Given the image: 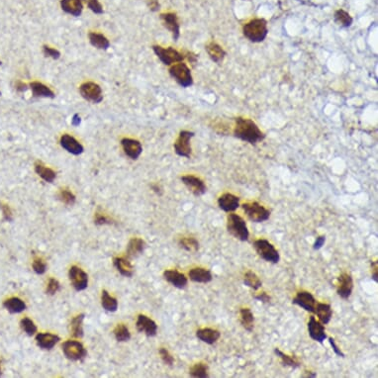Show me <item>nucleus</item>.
I'll list each match as a JSON object with an SVG mask.
<instances>
[{
	"label": "nucleus",
	"mask_w": 378,
	"mask_h": 378,
	"mask_svg": "<svg viewBox=\"0 0 378 378\" xmlns=\"http://www.w3.org/2000/svg\"><path fill=\"white\" fill-rule=\"evenodd\" d=\"M188 276L190 280L196 283H208L212 281L213 275L209 269L204 267H194L191 268L188 272Z\"/></svg>",
	"instance_id": "obj_24"
},
{
	"label": "nucleus",
	"mask_w": 378,
	"mask_h": 378,
	"mask_svg": "<svg viewBox=\"0 0 378 378\" xmlns=\"http://www.w3.org/2000/svg\"><path fill=\"white\" fill-rule=\"evenodd\" d=\"M0 375H1V368H0Z\"/></svg>",
	"instance_id": "obj_61"
},
{
	"label": "nucleus",
	"mask_w": 378,
	"mask_h": 378,
	"mask_svg": "<svg viewBox=\"0 0 378 378\" xmlns=\"http://www.w3.org/2000/svg\"><path fill=\"white\" fill-rule=\"evenodd\" d=\"M194 133L190 131H181L178 135L177 140L175 143V150L176 155L179 157H184V158H189L191 156V144L190 140L194 137Z\"/></svg>",
	"instance_id": "obj_8"
},
{
	"label": "nucleus",
	"mask_w": 378,
	"mask_h": 378,
	"mask_svg": "<svg viewBox=\"0 0 378 378\" xmlns=\"http://www.w3.org/2000/svg\"><path fill=\"white\" fill-rule=\"evenodd\" d=\"M58 198L66 205H73L75 202V196L68 189H60L58 192Z\"/></svg>",
	"instance_id": "obj_43"
},
{
	"label": "nucleus",
	"mask_w": 378,
	"mask_h": 378,
	"mask_svg": "<svg viewBox=\"0 0 378 378\" xmlns=\"http://www.w3.org/2000/svg\"><path fill=\"white\" fill-rule=\"evenodd\" d=\"M101 304L102 307L110 312L116 311L118 308V302L116 299L112 296L109 295V293L106 290L102 291V296H101Z\"/></svg>",
	"instance_id": "obj_40"
},
{
	"label": "nucleus",
	"mask_w": 378,
	"mask_h": 378,
	"mask_svg": "<svg viewBox=\"0 0 378 378\" xmlns=\"http://www.w3.org/2000/svg\"><path fill=\"white\" fill-rule=\"evenodd\" d=\"M114 265L117 268V270L123 275V276H126V277H131L134 273V269H133V266L132 264L130 263L129 261H127L126 259H123V258H116L114 260Z\"/></svg>",
	"instance_id": "obj_35"
},
{
	"label": "nucleus",
	"mask_w": 378,
	"mask_h": 378,
	"mask_svg": "<svg viewBox=\"0 0 378 378\" xmlns=\"http://www.w3.org/2000/svg\"><path fill=\"white\" fill-rule=\"evenodd\" d=\"M88 37H89L90 44L93 47H95V48H97L99 50H107L109 48V46H110V43H109L108 39L104 35H102L100 33L91 32V33H89Z\"/></svg>",
	"instance_id": "obj_30"
},
{
	"label": "nucleus",
	"mask_w": 378,
	"mask_h": 378,
	"mask_svg": "<svg viewBox=\"0 0 378 378\" xmlns=\"http://www.w3.org/2000/svg\"><path fill=\"white\" fill-rule=\"evenodd\" d=\"M235 123L234 136L241 141L257 145L265 139V134L252 119L238 117L235 119Z\"/></svg>",
	"instance_id": "obj_1"
},
{
	"label": "nucleus",
	"mask_w": 378,
	"mask_h": 378,
	"mask_svg": "<svg viewBox=\"0 0 378 378\" xmlns=\"http://www.w3.org/2000/svg\"><path fill=\"white\" fill-rule=\"evenodd\" d=\"M159 352H160V355H161L163 361H164L166 364H168V365H170V366H172V365L174 364V362H175V358H174V356L170 353V351H169L168 349H165V348H161Z\"/></svg>",
	"instance_id": "obj_46"
},
{
	"label": "nucleus",
	"mask_w": 378,
	"mask_h": 378,
	"mask_svg": "<svg viewBox=\"0 0 378 378\" xmlns=\"http://www.w3.org/2000/svg\"><path fill=\"white\" fill-rule=\"evenodd\" d=\"M244 284L253 290H259L262 286V281L256 272L248 270L244 275Z\"/></svg>",
	"instance_id": "obj_32"
},
{
	"label": "nucleus",
	"mask_w": 378,
	"mask_h": 378,
	"mask_svg": "<svg viewBox=\"0 0 378 378\" xmlns=\"http://www.w3.org/2000/svg\"><path fill=\"white\" fill-rule=\"evenodd\" d=\"M254 249L258 256L265 262L278 263L280 261V255L278 251L268 240L259 239L255 241Z\"/></svg>",
	"instance_id": "obj_4"
},
{
	"label": "nucleus",
	"mask_w": 378,
	"mask_h": 378,
	"mask_svg": "<svg viewBox=\"0 0 378 378\" xmlns=\"http://www.w3.org/2000/svg\"><path fill=\"white\" fill-rule=\"evenodd\" d=\"M334 20L336 24H338L339 26L343 28H349L352 25V22H353V19L349 15V12H347L344 9H339L335 12Z\"/></svg>",
	"instance_id": "obj_34"
},
{
	"label": "nucleus",
	"mask_w": 378,
	"mask_h": 378,
	"mask_svg": "<svg viewBox=\"0 0 378 378\" xmlns=\"http://www.w3.org/2000/svg\"><path fill=\"white\" fill-rule=\"evenodd\" d=\"M87 5L88 8L94 12L95 14H102L103 13V7L99 0H83Z\"/></svg>",
	"instance_id": "obj_45"
},
{
	"label": "nucleus",
	"mask_w": 378,
	"mask_h": 378,
	"mask_svg": "<svg viewBox=\"0 0 378 378\" xmlns=\"http://www.w3.org/2000/svg\"><path fill=\"white\" fill-rule=\"evenodd\" d=\"M228 233L241 242H247L250 238V232L246 221L238 214L230 213L227 216Z\"/></svg>",
	"instance_id": "obj_3"
},
{
	"label": "nucleus",
	"mask_w": 378,
	"mask_h": 378,
	"mask_svg": "<svg viewBox=\"0 0 378 378\" xmlns=\"http://www.w3.org/2000/svg\"><path fill=\"white\" fill-rule=\"evenodd\" d=\"M43 52H44V55L46 57L54 58V59H58L60 57V53L58 52V50H56L54 48H51L49 46H44L43 47Z\"/></svg>",
	"instance_id": "obj_48"
},
{
	"label": "nucleus",
	"mask_w": 378,
	"mask_h": 378,
	"mask_svg": "<svg viewBox=\"0 0 378 378\" xmlns=\"http://www.w3.org/2000/svg\"><path fill=\"white\" fill-rule=\"evenodd\" d=\"M189 375L191 377L208 378L209 377V367L204 362L195 363L189 370Z\"/></svg>",
	"instance_id": "obj_39"
},
{
	"label": "nucleus",
	"mask_w": 378,
	"mask_h": 378,
	"mask_svg": "<svg viewBox=\"0 0 378 378\" xmlns=\"http://www.w3.org/2000/svg\"><path fill=\"white\" fill-rule=\"evenodd\" d=\"M153 50L157 57L166 65H172L176 62H180L184 60V56L182 53L175 50L174 48H163L161 46H154Z\"/></svg>",
	"instance_id": "obj_7"
},
{
	"label": "nucleus",
	"mask_w": 378,
	"mask_h": 378,
	"mask_svg": "<svg viewBox=\"0 0 378 378\" xmlns=\"http://www.w3.org/2000/svg\"><path fill=\"white\" fill-rule=\"evenodd\" d=\"M95 223L98 224V225H103V224H107V223H110V222L106 217H104L102 215H97L96 219H95Z\"/></svg>",
	"instance_id": "obj_57"
},
{
	"label": "nucleus",
	"mask_w": 378,
	"mask_h": 378,
	"mask_svg": "<svg viewBox=\"0 0 378 378\" xmlns=\"http://www.w3.org/2000/svg\"><path fill=\"white\" fill-rule=\"evenodd\" d=\"M306 374H303L302 377H316L317 376V373L316 372H312V371H305Z\"/></svg>",
	"instance_id": "obj_60"
},
{
	"label": "nucleus",
	"mask_w": 378,
	"mask_h": 378,
	"mask_svg": "<svg viewBox=\"0 0 378 378\" xmlns=\"http://www.w3.org/2000/svg\"><path fill=\"white\" fill-rule=\"evenodd\" d=\"M21 328L22 330L28 335V336H33L37 332V327L34 324V322L29 319V318H24L21 320Z\"/></svg>",
	"instance_id": "obj_44"
},
{
	"label": "nucleus",
	"mask_w": 378,
	"mask_h": 378,
	"mask_svg": "<svg viewBox=\"0 0 378 378\" xmlns=\"http://www.w3.org/2000/svg\"><path fill=\"white\" fill-rule=\"evenodd\" d=\"M15 88L18 90V91H25L27 89V85L22 83V82H17L15 84Z\"/></svg>",
	"instance_id": "obj_58"
},
{
	"label": "nucleus",
	"mask_w": 378,
	"mask_h": 378,
	"mask_svg": "<svg viewBox=\"0 0 378 378\" xmlns=\"http://www.w3.org/2000/svg\"><path fill=\"white\" fill-rule=\"evenodd\" d=\"M205 50H206L209 58H211L216 63H221L227 56L226 51L219 44H217L214 41L209 42L206 45Z\"/></svg>",
	"instance_id": "obj_22"
},
{
	"label": "nucleus",
	"mask_w": 378,
	"mask_h": 378,
	"mask_svg": "<svg viewBox=\"0 0 378 378\" xmlns=\"http://www.w3.org/2000/svg\"><path fill=\"white\" fill-rule=\"evenodd\" d=\"M164 277L165 279L170 282L172 285H174L176 288H179V289H183L185 288V286L187 285V277L175 270V269H170V270H166L164 272Z\"/></svg>",
	"instance_id": "obj_19"
},
{
	"label": "nucleus",
	"mask_w": 378,
	"mask_h": 378,
	"mask_svg": "<svg viewBox=\"0 0 378 378\" xmlns=\"http://www.w3.org/2000/svg\"><path fill=\"white\" fill-rule=\"evenodd\" d=\"M58 289H59V283L58 280L55 278H51L47 286V293L50 295H54L58 292Z\"/></svg>",
	"instance_id": "obj_49"
},
{
	"label": "nucleus",
	"mask_w": 378,
	"mask_h": 378,
	"mask_svg": "<svg viewBox=\"0 0 378 378\" xmlns=\"http://www.w3.org/2000/svg\"><path fill=\"white\" fill-rule=\"evenodd\" d=\"M3 306L12 314L20 313L26 309V304L18 297H12L4 301Z\"/></svg>",
	"instance_id": "obj_31"
},
{
	"label": "nucleus",
	"mask_w": 378,
	"mask_h": 378,
	"mask_svg": "<svg viewBox=\"0 0 378 378\" xmlns=\"http://www.w3.org/2000/svg\"><path fill=\"white\" fill-rule=\"evenodd\" d=\"M196 337L198 340L207 345H214L221 337L220 331L212 328L199 329L196 332Z\"/></svg>",
	"instance_id": "obj_23"
},
{
	"label": "nucleus",
	"mask_w": 378,
	"mask_h": 378,
	"mask_svg": "<svg viewBox=\"0 0 378 378\" xmlns=\"http://www.w3.org/2000/svg\"><path fill=\"white\" fill-rule=\"evenodd\" d=\"M308 333L310 338L317 342L323 344L324 341L328 338L326 334V329L324 324H322L320 321L317 320L315 316H311L308 322Z\"/></svg>",
	"instance_id": "obj_13"
},
{
	"label": "nucleus",
	"mask_w": 378,
	"mask_h": 378,
	"mask_svg": "<svg viewBox=\"0 0 378 378\" xmlns=\"http://www.w3.org/2000/svg\"><path fill=\"white\" fill-rule=\"evenodd\" d=\"M85 315H79L73 318L70 323V334L75 338H82L84 336V329H83V321Z\"/></svg>",
	"instance_id": "obj_41"
},
{
	"label": "nucleus",
	"mask_w": 378,
	"mask_h": 378,
	"mask_svg": "<svg viewBox=\"0 0 378 378\" xmlns=\"http://www.w3.org/2000/svg\"><path fill=\"white\" fill-rule=\"evenodd\" d=\"M325 243H326V236H320V237H318V238L316 239L314 245H313V249H314L315 251L320 250L321 248L325 245Z\"/></svg>",
	"instance_id": "obj_53"
},
{
	"label": "nucleus",
	"mask_w": 378,
	"mask_h": 378,
	"mask_svg": "<svg viewBox=\"0 0 378 378\" xmlns=\"http://www.w3.org/2000/svg\"><path fill=\"white\" fill-rule=\"evenodd\" d=\"M314 314H316L318 316V319L322 324L327 325V324L330 323V321L333 317V310H332V307H331L330 304L317 302Z\"/></svg>",
	"instance_id": "obj_28"
},
{
	"label": "nucleus",
	"mask_w": 378,
	"mask_h": 378,
	"mask_svg": "<svg viewBox=\"0 0 378 378\" xmlns=\"http://www.w3.org/2000/svg\"><path fill=\"white\" fill-rule=\"evenodd\" d=\"M353 290V279L350 273L343 272L338 277L337 293L342 299H349Z\"/></svg>",
	"instance_id": "obj_14"
},
{
	"label": "nucleus",
	"mask_w": 378,
	"mask_h": 378,
	"mask_svg": "<svg viewBox=\"0 0 378 378\" xmlns=\"http://www.w3.org/2000/svg\"><path fill=\"white\" fill-rule=\"evenodd\" d=\"M147 6L149 7V9L152 11H157V10H159L160 3H159L158 0H147Z\"/></svg>",
	"instance_id": "obj_56"
},
{
	"label": "nucleus",
	"mask_w": 378,
	"mask_h": 378,
	"mask_svg": "<svg viewBox=\"0 0 378 378\" xmlns=\"http://www.w3.org/2000/svg\"><path fill=\"white\" fill-rule=\"evenodd\" d=\"M71 124L73 125V126H79L80 124H81V117L79 116L78 114H75L74 116L72 117V119H71Z\"/></svg>",
	"instance_id": "obj_59"
},
{
	"label": "nucleus",
	"mask_w": 378,
	"mask_h": 378,
	"mask_svg": "<svg viewBox=\"0 0 378 378\" xmlns=\"http://www.w3.org/2000/svg\"><path fill=\"white\" fill-rule=\"evenodd\" d=\"M69 279L72 286L78 291L85 290L88 287V274L78 266H71L69 269Z\"/></svg>",
	"instance_id": "obj_15"
},
{
	"label": "nucleus",
	"mask_w": 378,
	"mask_h": 378,
	"mask_svg": "<svg viewBox=\"0 0 378 378\" xmlns=\"http://www.w3.org/2000/svg\"><path fill=\"white\" fill-rule=\"evenodd\" d=\"M179 246L189 253H196L199 251V242L192 237H184L179 240Z\"/></svg>",
	"instance_id": "obj_38"
},
{
	"label": "nucleus",
	"mask_w": 378,
	"mask_h": 378,
	"mask_svg": "<svg viewBox=\"0 0 378 378\" xmlns=\"http://www.w3.org/2000/svg\"><path fill=\"white\" fill-rule=\"evenodd\" d=\"M170 74L182 88H189L193 85V78L190 68L182 61L176 62L170 68Z\"/></svg>",
	"instance_id": "obj_6"
},
{
	"label": "nucleus",
	"mask_w": 378,
	"mask_h": 378,
	"mask_svg": "<svg viewBox=\"0 0 378 378\" xmlns=\"http://www.w3.org/2000/svg\"><path fill=\"white\" fill-rule=\"evenodd\" d=\"M183 56H184V58H187L193 64L196 63V61H197V56L195 54H193L192 52H186L185 54H183Z\"/></svg>",
	"instance_id": "obj_55"
},
{
	"label": "nucleus",
	"mask_w": 378,
	"mask_h": 378,
	"mask_svg": "<svg viewBox=\"0 0 378 378\" xmlns=\"http://www.w3.org/2000/svg\"><path fill=\"white\" fill-rule=\"evenodd\" d=\"M145 242L140 238H134L130 241L128 248H127V254L129 257H136L140 254H142L145 250Z\"/></svg>",
	"instance_id": "obj_33"
},
{
	"label": "nucleus",
	"mask_w": 378,
	"mask_h": 378,
	"mask_svg": "<svg viewBox=\"0 0 378 378\" xmlns=\"http://www.w3.org/2000/svg\"><path fill=\"white\" fill-rule=\"evenodd\" d=\"M161 19L165 27L172 33L174 40L177 41L180 36V26L176 14L173 12L164 13L161 15Z\"/></svg>",
	"instance_id": "obj_16"
},
{
	"label": "nucleus",
	"mask_w": 378,
	"mask_h": 378,
	"mask_svg": "<svg viewBox=\"0 0 378 378\" xmlns=\"http://www.w3.org/2000/svg\"><path fill=\"white\" fill-rule=\"evenodd\" d=\"M274 352L279 357L282 365L288 366L291 368H297V367L300 366V362L297 360V358L295 356L288 355L287 353H284L283 351H281L280 349H277V348L274 349Z\"/></svg>",
	"instance_id": "obj_37"
},
{
	"label": "nucleus",
	"mask_w": 378,
	"mask_h": 378,
	"mask_svg": "<svg viewBox=\"0 0 378 378\" xmlns=\"http://www.w3.org/2000/svg\"><path fill=\"white\" fill-rule=\"evenodd\" d=\"M137 329L141 333H145L147 337H154L158 332V325L156 322L145 315H139L137 320Z\"/></svg>",
	"instance_id": "obj_20"
},
{
	"label": "nucleus",
	"mask_w": 378,
	"mask_h": 378,
	"mask_svg": "<svg viewBox=\"0 0 378 378\" xmlns=\"http://www.w3.org/2000/svg\"><path fill=\"white\" fill-rule=\"evenodd\" d=\"M80 92L82 96L90 102L93 103H100L103 100L102 90L101 88L94 83H85L81 86Z\"/></svg>",
	"instance_id": "obj_11"
},
{
	"label": "nucleus",
	"mask_w": 378,
	"mask_h": 378,
	"mask_svg": "<svg viewBox=\"0 0 378 378\" xmlns=\"http://www.w3.org/2000/svg\"><path fill=\"white\" fill-rule=\"evenodd\" d=\"M329 343H330V345H331V347H332V349H333V350H334V352L338 355V356H341V357H345V353L342 351V349H340L339 347H338V345L336 344V342H335V340L333 339V338H329Z\"/></svg>",
	"instance_id": "obj_51"
},
{
	"label": "nucleus",
	"mask_w": 378,
	"mask_h": 378,
	"mask_svg": "<svg viewBox=\"0 0 378 378\" xmlns=\"http://www.w3.org/2000/svg\"><path fill=\"white\" fill-rule=\"evenodd\" d=\"M30 88L32 89L33 95L35 97H48V98H55L54 91L47 86L39 82H33L30 84Z\"/></svg>",
	"instance_id": "obj_29"
},
{
	"label": "nucleus",
	"mask_w": 378,
	"mask_h": 378,
	"mask_svg": "<svg viewBox=\"0 0 378 378\" xmlns=\"http://www.w3.org/2000/svg\"><path fill=\"white\" fill-rule=\"evenodd\" d=\"M254 298H255L256 300L262 302V303H264V304H268V303H270V301H271V297H270L266 292H262V293H260L259 295L254 296Z\"/></svg>",
	"instance_id": "obj_50"
},
{
	"label": "nucleus",
	"mask_w": 378,
	"mask_h": 378,
	"mask_svg": "<svg viewBox=\"0 0 378 378\" xmlns=\"http://www.w3.org/2000/svg\"><path fill=\"white\" fill-rule=\"evenodd\" d=\"M64 355L70 360H81L87 356L88 351L85 347L75 341H67L62 345Z\"/></svg>",
	"instance_id": "obj_10"
},
{
	"label": "nucleus",
	"mask_w": 378,
	"mask_h": 378,
	"mask_svg": "<svg viewBox=\"0 0 378 378\" xmlns=\"http://www.w3.org/2000/svg\"><path fill=\"white\" fill-rule=\"evenodd\" d=\"M60 145L61 146L66 149L68 153L79 156L84 153V146L83 145L77 141L72 136L68 134H64L60 138Z\"/></svg>",
	"instance_id": "obj_21"
},
{
	"label": "nucleus",
	"mask_w": 378,
	"mask_h": 378,
	"mask_svg": "<svg viewBox=\"0 0 378 378\" xmlns=\"http://www.w3.org/2000/svg\"><path fill=\"white\" fill-rule=\"evenodd\" d=\"M121 144L125 154L132 160H137L143 152V146L137 140L125 138L121 141Z\"/></svg>",
	"instance_id": "obj_18"
},
{
	"label": "nucleus",
	"mask_w": 378,
	"mask_h": 378,
	"mask_svg": "<svg viewBox=\"0 0 378 378\" xmlns=\"http://www.w3.org/2000/svg\"><path fill=\"white\" fill-rule=\"evenodd\" d=\"M292 303L299 306L300 308L304 309L307 312L315 313L317 300L313 296V294L309 291H299L296 296L292 299Z\"/></svg>",
	"instance_id": "obj_9"
},
{
	"label": "nucleus",
	"mask_w": 378,
	"mask_h": 378,
	"mask_svg": "<svg viewBox=\"0 0 378 378\" xmlns=\"http://www.w3.org/2000/svg\"><path fill=\"white\" fill-rule=\"evenodd\" d=\"M61 9L74 17H79L83 13V3L82 0H60Z\"/></svg>",
	"instance_id": "obj_25"
},
{
	"label": "nucleus",
	"mask_w": 378,
	"mask_h": 378,
	"mask_svg": "<svg viewBox=\"0 0 378 378\" xmlns=\"http://www.w3.org/2000/svg\"><path fill=\"white\" fill-rule=\"evenodd\" d=\"M114 335L118 342H127L131 338L129 329L123 324H120L117 326L114 330Z\"/></svg>",
	"instance_id": "obj_42"
},
{
	"label": "nucleus",
	"mask_w": 378,
	"mask_h": 378,
	"mask_svg": "<svg viewBox=\"0 0 378 378\" xmlns=\"http://www.w3.org/2000/svg\"><path fill=\"white\" fill-rule=\"evenodd\" d=\"M35 171L39 175V176H41L45 181L50 182V183L53 182L55 180L56 176H57L56 173L53 170L47 168L41 162L36 163V165H35Z\"/></svg>",
	"instance_id": "obj_36"
},
{
	"label": "nucleus",
	"mask_w": 378,
	"mask_h": 378,
	"mask_svg": "<svg viewBox=\"0 0 378 378\" xmlns=\"http://www.w3.org/2000/svg\"><path fill=\"white\" fill-rule=\"evenodd\" d=\"M371 278L378 282V262H371Z\"/></svg>",
	"instance_id": "obj_54"
},
{
	"label": "nucleus",
	"mask_w": 378,
	"mask_h": 378,
	"mask_svg": "<svg viewBox=\"0 0 378 378\" xmlns=\"http://www.w3.org/2000/svg\"><path fill=\"white\" fill-rule=\"evenodd\" d=\"M244 36L252 43H262L267 37V23L264 19L257 18L243 26Z\"/></svg>",
	"instance_id": "obj_2"
},
{
	"label": "nucleus",
	"mask_w": 378,
	"mask_h": 378,
	"mask_svg": "<svg viewBox=\"0 0 378 378\" xmlns=\"http://www.w3.org/2000/svg\"><path fill=\"white\" fill-rule=\"evenodd\" d=\"M240 322L242 327L248 331L249 333H252L255 328V316L254 313L250 308H241L240 310Z\"/></svg>",
	"instance_id": "obj_26"
},
{
	"label": "nucleus",
	"mask_w": 378,
	"mask_h": 378,
	"mask_svg": "<svg viewBox=\"0 0 378 378\" xmlns=\"http://www.w3.org/2000/svg\"><path fill=\"white\" fill-rule=\"evenodd\" d=\"M181 181L188 188V190L195 196H201L206 193L207 186L203 180L195 175H184L181 177Z\"/></svg>",
	"instance_id": "obj_12"
},
{
	"label": "nucleus",
	"mask_w": 378,
	"mask_h": 378,
	"mask_svg": "<svg viewBox=\"0 0 378 378\" xmlns=\"http://www.w3.org/2000/svg\"><path fill=\"white\" fill-rule=\"evenodd\" d=\"M59 341V338L52 334H38L36 337L37 345L43 349H52Z\"/></svg>",
	"instance_id": "obj_27"
},
{
	"label": "nucleus",
	"mask_w": 378,
	"mask_h": 378,
	"mask_svg": "<svg viewBox=\"0 0 378 378\" xmlns=\"http://www.w3.org/2000/svg\"><path fill=\"white\" fill-rule=\"evenodd\" d=\"M33 268L36 273L38 274H43L45 273L47 269V264L43 262L41 259H36L33 262Z\"/></svg>",
	"instance_id": "obj_47"
},
{
	"label": "nucleus",
	"mask_w": 378,
	"mask_h": 378,
	"mask_svg": "<svg viewBox=\"0 0 378 378\" xmlns=\"http://www.w3.org/2000/svg\"><path fill=\"white\" fill-rule=\"evenodd\" d=\"M242 208L247 217L255 223L265 222L270 217V211L257 201L246 202L242 205Z\"/></svg>",
	"instance_id": "obj_5"
},
{
	"label": "nucleus",
	"mask_w": 378,
	"mask_h": 378,
	"mask_svg": "<svg viewBox=\"0 0 378 378\" xmlns=\"http://www.w3.org/2000/svg\"><path fill=\"white\" fill-rule=\"evenodd\" d=\"M0 208L2 209V212H3V215H4V218L7 220V221H11L12 220V212L10 210V208L7 206V205H4V204H0Z\"/></svg>",
	"instance_id": "obj_52"
},
{
	"label": "nucleus",
	"mask_w": 378,
	"mask_h": 378,
	"mask_svg": "<svg viewBox=\"0 0 378 378\" xmlns=\"http://www.w3.org/2000/svg\"><path fill=\"white\" fill-rule=\"evenodd\" d=\"M218 206L224 212L232 213L240 207V198L232 193H224L218 198Z\"/></svg>",
	"instance_id": "obj_17"
}]
</instances>
